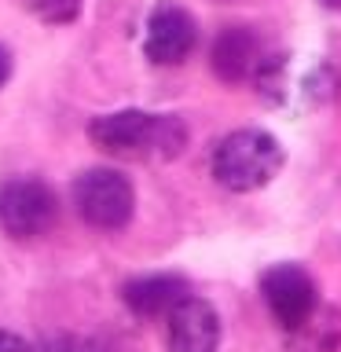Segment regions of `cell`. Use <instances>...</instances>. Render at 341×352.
Masks as SVG:
<instances>
[{"label":"cell","mask_w":341,"mask_h":352,"mask_svg":"<svg viewBox=\"0 0 341 352\" xmlns=\"http://www.w3.org/2000/svg\"><path fill=\"white\" fill-rule=\"evenodd\" d=\"M88 140L114 158H147L165 162L187 147V129L173 114H147V110H114L99 114L88 125Z\"/></svg>","instance_id":"obj_1"},{"label":"cell","mask_w":341,"mask_h":352,"mask_svg":"<svg viewBox=\"0 0 341 352\" xmlns=\"http://www.w3.org/2000/svg\"><path fill=\"white\" fill-rule=\"evenodd\" d=\"M74 209L88 228L121 231L136 209V187L118 169H88L74 184Z\"/></svg>","instance_id":"obj_4"},{"label":"cell","mask_w":341,"mask_h":352,"mask_svg":"<svg viewBox=\"0 0 341 352\" xmlns=\"http://www.w3.org/2000/svg\"><path fill=\"white\" fill-rule=\"evenodd\" d=\"M30 15H37L48 26H70V22L81 15L85 0H26Z\"/></svg>","instance_id":"obj_11"},{"label":"cell","mask_w":341,"mask_h":352,"mask_svg":"<svg viewBox=\"0 0 341 352\" xmlns=\"http://www.w3.org/2000/svg\"><path fill=\"white\" fill-rule=\"evenodd\" d=\"M286 334H290L286 352H338L341 349V312L330 305H316Z\"/></svg>","instance_id":"obj_10"},{"label":"cell","mask_w":341,"mask_h":352,"mask_svg":"<svg viewBox=\"0 0 341 352\" xmlns=\"http://www.w3.org/2000/svg\"><path fill=\"white\" fill-rule=\"evenodd\" d=\"M0 352H37L26 338L11 334V330H0Z\"/></svg>","instance_id":"obj_13"},{"label":"cell","mask_w":341,"mask_h":352,"mask_svg":"<svg viewBox=\"0 0 341 352\" xmlns=\"http://www.w3.org/2000/svg\"><path fill=\"white\" fill-rule=\"evenodd\" d=\"M59 220V198L44 180L11 176L0 184V231L8 239H44Z\"/></svg>","instance_id":"obj_3"},{"label":"cell","mask_w":341,"mask_h":352,"mask_svg":"<svg viewBox=\"0 0 341 352\" xmlns=\"http://www.w3.org/2000/svg\"><path fill=\"white\" fill-rule=\"evenodd\" d=\"M191 294L184 275H143V279L125 283V308L136 319H165L184 297Z\"/></svg>","instance_id":"obj_9"},{"label":"cell","mask_w":341,"mask_h":352,"mask_svg":"<svg viewBox=\"0 0 341 352\" xmlns=\"http://www.w3.org/2000/svg\"><path fill=\"white\" fill-rule=\"evenodd\" d=\"M261 297H264V305H268L275 323L283 330H294L319 305V286H316L308 268L283 261V264H272L261 275Z\"/></svg>","instance_id":"obj_5"},{"label":"cell","mask_w":341,"mask_h":352,"mask_svg":"<svg viewBox=\"0 0 341 352\" xmlns=\"http://www.w3.org/2000/svg\"><path fill=\"white\" fill-rule=\"evenodd\" d=\"M264 55L268 52H264L261 37L250 26H228L217 33L213 52H209V66H213V74L224 85H242V81H253Z\"/></svg>","instance_id":"obj_8"},{"label":"cell","mask_w":341,"mask_h":352,"mask_svg":"<svg viewBox=\"0 0 341 352\" xmlns=\"http://www.w3.org/2000/svg\"><path fill=\"white\" fill-rule=\"evenodd\" d=\"M323 4H327V8H341V0H323Z\"/></svg>","instance_id":"obj_15"},{"label":"cell","mask_w":341,"mask_h":352,"mask_svg":"<svg viewBox=\"0 0 341 352\" xmlns=\"http://www.w3.org/2000/svg\"><path fill=\"white\" fill-rule=\"evenodd\" d=\"M165 345L169 352H220V316L202 297L187 294L165 316Z\"/></svg>","instance_id":"obj_7"},{"label":"cell","mask_w":341,"mask_h":352,"mask_svg":"<svg viewBox=\"0 0 341 352\" xmlns=\"http://www.w3.org/2000/svg\"><path fill=\"white\" fill-rule=\"evenodd\" d=\"M37 352H99V345L81 334H55L48 341H41Z\"/></svg>","instance_id":"obj_12"},{"label":"cell","mask_w":341,"mask_h":352,"mask_svg":"<svg viewBox=\"0 0 341 352\" xmlns=\"http://www.w3.org/2000/svg\"><path fill=\"white\" fill-rule=\"evenodd\" d=\"M8 77H11V52L0 44V88L8 85Z\"/></svg>","instance_id":"obj_14"},{"label":"cell","mask_w":341,"mask_h":352,"mask_svg":"<svg viewBox=\"0 0 341 352\" xmlns=\"http://www.w3.org/2000/svg\"><path fill=\"white\" fill-rule=\"evenodd\" d=\"M283 169V143L264 129H239L213 151V176L220 187L250 195L268 187Z\"/></svg>","instance_id":"obj_2"},{"label":"cell","mask_w":341,"mask_h":352,"mask_svg":"<svg viewBox=\"0 0 341 352\" xmlns=\"http://www.w3.org/2000/svg\"><path fill=\"white\" fill-rule=\"evenodd\" d=\"M198 44L195 15L180 4H158L147 15V33H143V55L158 66H180Z\"/></svg>","instance_id":"obj_6"}]
</instances>
